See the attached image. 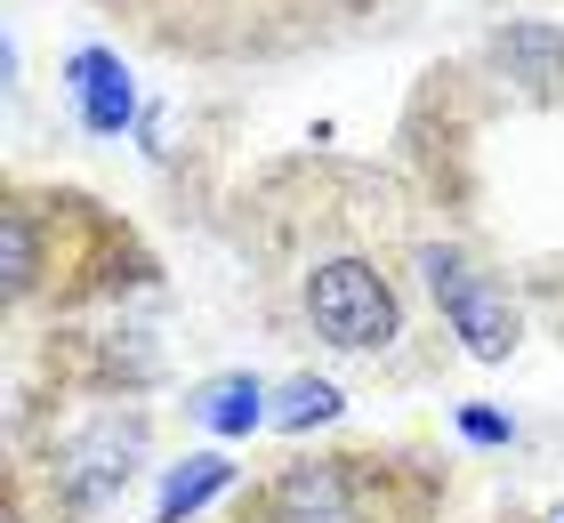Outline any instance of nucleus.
I'll use <instances>...</instances> for the list:
<instances>
[{
	"mask_svg": "<svg viewBox=\"0 0 564 523\" xmlns=\"http://www.w3.org/2000/svg\"><path fill=\"white\" fill-rule=\"evenodd\" d=\"M427 233L412 186L347 153H291L235 194V250L267 330L379 379H420L444 355V323L427 306Z\"/></svg>",
	"mask_w": 564,
	"mask_h": 523,
	"instance_id": "1",
	"label": "nucleus"
},
{
	"mask_svg": "<svg viewBox=\"0 0 564 523\" xmlns=\"http://www.w3.org/2000/svg\"><path fill=\"white\" fill-rule=\"evenodd\" d=\"M153 451V403L121 379H73L9 411V523H97Z\"/></svg>",
	"mask_w": 564,
	"mask_h": 523,
	"instance_id": "2",
	"label": "nucleus"
},
{
	"mask_svg": "<svg viewBox=\"0 0 564 523\" xmlns=\"http://www.w3.org/2000/svg\"><path fill=\"white\" fill-rule=\"evenodd\" d=\"M153 282V250L138 242V226L106 209L82 186H33L9 177L0 194V298H9V330H24L33 314H73V306H106L121 291Z\"/></svg>",
	"mask_w": 564,
	"mask_h": 523,
	"instance_id": "3",
	"label": "nucleus"
},
{
	"mask_svg": "<svg viewBox=\"0 0 564 523\" xmlns=\"http://www.w3.org/2000/svg\"><path fill=\"white\" fill-rule=\"evenodd\" d=\"M452 467L420 443H315L242 476L210 523H444Z\"/></svg>",
	"mask_w": 564,
	"mask_h": 523,
	"instance_id": "4",
	"label": "nucleus"
},
{
	"mask_svg": "<svg viewBox=\"0 0 564 523\" xmlns=\"http://www.w3.org/2000/svg\"><path fill=\"white\" fill-rule=\"evenodd\" d=\"M427 306L444 323V338H459L484 362H500L524 330V291L508 274H492L468 242H452V233H427Z\"/></svg>",
	"mask_w": 564,
	"mask_h": 523,
	"instance_id": "5",
	"label": "nucleus"
},
{
	"mask_svg": "<svg viewBox=\"0 0 564 523\" xmlns=\"http://www.w3.org/2000/svg\"><path fill=\"white\" fill-rule=\"evenodd\" d=\"M524 306L541 314V323L564 338V266H549V274H524Z\"/></svg>",
	"mask_w": 564,
	"mask_h": 523,
	"instance_id": "6",
	"label": "nucleus"
}]
</instances>
